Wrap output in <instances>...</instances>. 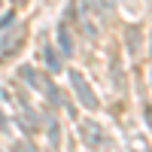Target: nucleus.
<instances>
[{
  "mask_svg": "<svg viewBox=\"0 0 152 152\" xmlns=\"http://www.w3.org/2000/svg\"><path fill=\"white\" fill-rule=\"evenodd\" d=\"M58 40H61V46H64L67 52H73V43H70V31H67V28H61V31H58Z\"/></svg>",
  "mask_w": 152,
  "mask_h": 152,
  "instance_id": "nucleus-2",
  "label": "nucleus"
},
{
  "mask_svg": "<svg viewBox=\"0 0 152 152\" xmlns=\"http://www.w3.org/2000/svg\"><path fill=\"white\" fill-rule=\"evenodd\" d=\"M73 88H76V94L82 97V104H85L88 110H97V100H94V94H91V88L85 85V79H82V76H73Z\"/></svg>",
  "mask_w": 152,
  "mask_h": 152,
  "instance_id": "nucleus-1",
  "label": "nucleus"
},
{
  "mask_svg": "<svg viewBox=\"0 0 152 152\" xmlns=\"http://www.w3.org/2000/svg\"><path fill=\"white\" fill-rule=\"evenodd\" d=\"M18 3H21V0H18Z\"/></svg>",
  "mask_w": 152,
  "mask_h": 152,
  "instance_id": "nucleus-3",
  "label": "nucleus"
}]
</instances>
